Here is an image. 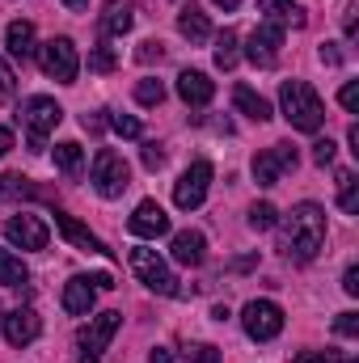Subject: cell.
<instances>
[{
	"label": "cell",
	"mask_w": 359,
	"mask_h": 363,
	"mask_svg": "<svg viewBox=\"0 0 359 363\" xmlns=\"http://www.w3.org/2000/svg\"><path fill=\"white\" fill-rule=\"evenodd\" d=\"M321 245H326V211L317 203L292 207V216L283 220V254L296 262H313Z\"/></svg>",
	"instance_id": "6da1fadb"
},
{
	"label": "cell",
	"mask_w": 359,
	"mask_h": 363,
	"mask_svg": "<svg viewBox=\"0 0 359 363\" xmlns=\"http://www.w3.org/2000/svg\"><path fill=\"white\" fill-rule=\"evenodd\" d=\"M279 101H283V118H287L296 131H321L326 106H321V97H317L313 85H304V81H283Z\"/></svg>",
	"instance_id": "7a4b0ae2"
},
{
	"label": "cell",
	"mask_w": 359,
	"mask_h": 363,
	"mask_svg": "<svg viewBox=\"0 0 359 363\" xmlns=\"http://www.w3.org/2000/svg\"><path fill=\"white\" fill-rule=\"evenodd\" d=\"M21 123H26V131H30V148L34 152H43L47 148V135L64 123V110H60V101L55 97H43V93H34V97H26L21 101V114H17Z\"/></svg>",
	"instance_id": "3957f363"
},
{
	"label": "cell",
	"mask_w": 359,
	"mask_h": 363,
	"mask_svg": "<svg viewBox=\"0 0 359 363\" xmlns=\"http://www.w3.org/2000/svg\"><path fill=\"white\" fill-rule=\"evenodd\" d=\"M131 271H136V279H140L148 291H157V296H182L178 279H174V271L165 267V258H161L157 250L136 245V250H131Z\"/></svg>",
	"instance_id": "277c9868"
},
{
	"label": "cell",
	"mask_w": 359,
	"mask_h": 363,
	"mask_svg": "<svg viewBox=\"0 0 359 363\" xmlns=\"http://www.w3.org/2000/svg\"><path fill=\"white\" fill-rule=\"evenodd\" d=\"M89 182H93V190H97L101 199H118V194L131 186V165H127L114 148H101V152L93 157Z\"/></svg>",
	"instance_id": "5b68a950"
},
{
	"label": "cell",
	"mask_w": 359,
	"mask_h": 363,
	"mask_svg": "<svg viewBox=\"0 0 359 363\" xmlns=\"http://www.w3.org/2000/svg\"><path fill=\"white\" fill-rule=\"evenodd\" d=\"M38 68L60 81V85H72L77 72H81V55H77V43L72 38H51L47 47H38Z\"/></svg>",
	"instance_id": "8992f818"
},
{
	"label": "cell",
	"mask_w": 359,
	"mask_h": 363,
	"mask_svg": "<svg viewBox=\"0 0 359 363\" xmlns=\"http://www.w3.org/2000/svg\"><path fill=\"white\" fill-rule=\"evenodd\" d=\"M118 325H123V313H97V317H89V325L77 334L81 363H97L101 359V351L110 347V338L118 334Z\"/></svg>",
	"instance_id": "52a82bcc"
},
{
	"label": "cell",
	"mask_w": 359,
	"mask_h": 363,
	"mask_svg": "<svg viewBox=\"0 0 359 363\" xmlns=\"http://www.w3.org/2000/svg\"><path fill=\"white\" fill-rule=\"evenodd\" d=\"M241 325H245V334H250L254 342H270V338H279V330H283V308H279L275 300H250L245 313H241Z\"/></svg>",
	"instance_id": "ba28073f"
},
{
	"label": "cell",
	"mask_w": 359,
	"mask_h": 363,
	"mask_svg": "<svg viewBox=\"0 0 359 363\" xmlns=\"http://www.w3.org/2000/svg\"><path fill=\"white\" fill-rule=\"evenodd\" d=\"M207 186H211V161H194L178 182H174V203L182 211H194L203 199H207Z\"/></svg>",
	"instance_id": "9c48e42d"
},
{
	"label": "cell",
	"mask_w": 359,
	"mask_h": 363,
	"mask_svg": "<svg viewBox=\"0 0 359 363\" xmlns=\"http://www.w3.org/2000/svg\"><path fill=\"white\" fill-rule=\"evenodd\" d=\"M4 237L17 245V250H47V241H51V228H47V220L43 216H13L9 224H4Z\"/></svg>",
	"instance_id": "30bf717a"
},
{
	"label": "cell",
	"mask_w": 359,
	"mask_h": 363,
	"mask_svg": "<svg viewBox=\"0 0 359 363\" xmlns=\"http://www.w3.org/2000/svg\"><path fill=\"white\" fill-rule=\"evenodd\" d=\"M296 148L292 144H275V148H267V152H258L254 157V178H258V186H279V178L287 174V169H296Z\"/></svg>",
	"instance_id": "8fae6325"
},
{
	"label": "cell",
	"mask_w": 359,
	"mask_h": 363,
	"mask_svg": "<svg viewBox=\"0 0 359 363\" xmlns=\"http://www.w3.org/2000/svg\"><path fill=\"white\" fill-rule=\"evenodd\" d=\"M279 47H283V26H275V21H258V26H254V34H250L245 55H250V64L270 68V64L279 60Z\"/></svg>",
	"instance_id": "7c38bea8"
},
{
	"label": "cell",
	"mask_w": 359,
	"mask_h": 363,
	"mask_svg": "<svg viewBox=\"0 0 359 363\" xmlns=\"http://www.w3.org/2000/svg\"><path fill=\"white\" fill-rule=\"evenodd\" d=\"M127 228L136 233V237H165L170 233V216H165V207L161 203H153V199H144L136 211H131V220H127Z\"/></svg>",
	"instance_id": "4fadbf2b"
},
{
	"label": "cell",
	"mask_w": 359,
	"mask_h": 363,
	"mask_svg": "<svg viewBox=\"0 0 359 363\" xmlns=\"http://www.w3.org/2000/svg\"><path fill=\"white\" fill-rule=\"evenodd\" d=\"M0 321H4V338H9V347H30V342L38 338V330H43V321H38L34 308H13V313L0 317Z\"/></svg>",
	"instance_id": "5bb4252c"
},
{
	"label": "cell",
	"mask_w": 359,
	"mask_h": 363,
	"mask_svg": "<svg viewBox=\"0 0 359 363\" xmlns=\"http://www.w3.org/2000/svg\"><path fill=\"white\" fill-rule=\"evenodd\" d=\"M211 93H216V81H211L207 72H190V68H186L178 77V97L186 106H207Z\"/></svg>",
	"instance_id": "9a60e30c"
},
{
	"label": "cell",
	"mask_w": 359,
	"mask_h": 363,
	"mask_svg": "<svg viewBox=\"0 0 359 363\" xmlns=\"http://www.w3.org/2000/svg\"><path fill=\"white\" fill-rule=\"evenodd\" d=\"M55 228H60L77 250H85V254H110V250L101 245V237H93L89 228H85L81 220H72V216H55Z\"/></svg>",
	"instance_id": "2e32d148"
},
{
	"label": "cell",
	"mask_w": 359,
	"mask_h": 363,
	"mask_svg": "<svg viewBox=\"0 0 359 363\" xmlns=\"http://www.w3.org/2000/svg\"><path fill=\"white\" fill-rule=\"evenodd\" d=\"M93 296H97V287H93L85 274L68 279V287H64V313H72V317H85V313L93 308Z\"/></svg>",
	"instance_id": "e0dca14e"
},
{
	"label": "cell",
	"mask_w": 359,
	"mask_h": 363,
	"mask_svg": "<svg viewBox=\"0 0 359 363\" xmlns=\"http://www.w3.org/2000/svg\"><path fill=\"white\" fill-rule=\"evenodd\" d=\"M203 250H207L203 233H194V228L174 233V262H178V267H199V262H203Z\"/></svg>",
	"instance_id": "ac0fdd59"
},
{
	"label": "cell",
	"mask_w": 359,
	"mask_h": 363,
	"mask_svg": "<svg viewBox=\"0 0 359 363\" xmlns=\"http://www.w3.org/2000/svg\"><path fill=\"white\" fill-rule=\"evenodd\" d=\"M136 26V4L131 0H110L101 13V34H127Z\"/></svg>",
	"instance_id": "d6986e66"
},
{
	"label": "cell",
	"mask_w": 359,
	"mask_h": 363,
	"mask_svg": "<svg viewBox=\"0 0 359 363\" xmlns=\"http://www.w3.org/2000/svg\"><path fill=\"white\" fill-rule=\"evenodd\" d=\"M178 30H182V38H190V43H207L211 38V21H207V13L199 4H186L178 13Z\"/></svg>",
	"instance_id": "ffe728a7"
},
{
	"label": "cell",
	"mask_w": 359,
	"mask_h": 363,
	"mask_svg": "<svg viewBox=\"0 0 359 363\" xmlns=\"http://www.w3.org/2000/svg\"><path fill=\"white\" fill-rule=\"evenodd\" d=\"M4 43H9V55L13 60H30L34 55V26L30 21H9Z\"/></svg>",
	"instance_id": "44dd1931"
},
{
	"label": "cell",
	"mask_w": 359,
	"mask_h": 363,
	"mask_svg": "<svg viewBox=\"0 0 359 363\" xmlns=\"http://www.w3.org/2000/svg\"><path fill=\"white\" fill-rule=\"evenodd\" d=\"M233 106H237L245 118H254V123H267L270 118V101L267 97H258L250 85H237V89H233Z\"/></svg>",
	"instance_id": "7402d4cb"
},
{
	"label": "cell",
	"mask_w": 359,
	"mask_h": 363,
	"mask_svg": "<svg viewBox=\"0 0 359 363\" xmlns=\"http://www.w3.org/2000/svg\"><path fill=\"white\" fill-rule=\"evenodd\" d=\"M258 9L267 13V21H275V26H304V9L296 0H258Z\"/></svg>",
	"instance_id": "603a6c76"
},
{
	"label": "cell",
	"mask_w": 359,
	"mask_h": 363,
	"mask_svg": "<svg viewBox=\"0 0 359 363\" xmlns=\"http://www.w3.org/2000/svg\"><path fill=\"white\" fill-rule=\"evenodd\" d=\"M55 169H60L64 178H81V169H85V148H81L77 140L55 144Z\"/></svg>",
	"instance_id": "cb8c5ba5"
},
{
	"label": "cell",
	"mask_w": 359,
	"mask_h": 363,
	"mask_svg": "<svg viewBox=\"0 0 359 363\" xmlns=\"http://www.w3.org/2000/svg\"><path fill=\"white\" fill-rule=\"evenodd\" d=\"M338 207H343L347 216H355V211H359V182H355L351 169H343V174H338Z\"/></svg>",
	"instance_id": "d4e9b609"
},
{
	"label": "cell",
	"mask_w": 359,
	"mask_h": 363,
	"mask_svg": "<svg viewBox=\"0 0 359 363\" xmlns=\"http://www.w3.org/2000/svg\"><path fill=\"white\" fill-rule=\"evenodd\" d=\"M26 279H30V274H26V262L13 258L9 250H0V283H4V287H21Z\"/></svg>",
	"instance_id": "484cf974"
},
{
	"label": "cell",
	"mask_w": 359,
	"mask_h": 363,
	"mask_svg": "<svg viewBox=\"0 0 359 363\" xmlns=\"http://www.w3.org/2000/svg\"><path fill=\"white\" fill-rule=\"evenodd\" d=\"M216 68H237V34L233 30H224V34H216Z\"/></svg>",
	"instance_id": "4316f807"
},
{
	"label": "cell",
	"mask_w": 359,
	"mask_h": 363,
	"mask_svg": "<svg viewBox=\"0 0 359 363\" xmlns=\"http://www.w3.org/2000/svg\"><path fill=\"white\" fill-rule=\"evenodd\" d=\"M136 101H140V106H161V101H165V85H161L157 77L140 81V85H136Z\"/></svg>",
	"instance_id": "83f0119b"
},
{
	"label": "cell",
	"mask_w": 359,
	"mask_h": 363,
	"mask_svg": "<svg viewBox=\"0 0 359 363\" xmlns=\"http://www.w3.org/2000/svg\"><path fill=\"white\" fill-rule=\"evenodd\" d=\"M275 224H279V211H275L270 203H254V207H250V228L267 233V228H275Z\"/></svg>",
	"instance_id": "f1b7e54d"
},
{
	"label": "cell",
	"mask_w": 359,
	"mask_h": 363,
	"mask_svg": "<svg viewBox=\"0 0 359 363\" xmlns=\"http://www.w3.org/2000/svg\"><path fill=\"white\" fill-rule=\"evenodd\" d=\"M110 127H114V135H123V140H140V118H131V114H114Z\"/></svg>",
	"instance_id": "f546056e"
},
{
	"label": "cell",
	"mask_w": 359,
	"mask_h": 363,
	"mask_svg": "<svg viewBox=\"0 0 359 363\" xmlns=\"http://www.w3.org/2000/svg\"><path fill=\"white\" fill-rule=\"evenodd\" d=\"M114 64H118V60H114L110 47H93L89 51V68L93 72H114Z\"/></svg>",
	"instance_id": "4dcf8cb0"
},
{
	"label": "cell",
	"mask_w": 359,
	"mask_h": 363,
	"mask_svg": "<svg viewBox=\"0 0 359 363\" xmlns=\"http://www.w3.org/2000/svg\"><path fill=\"white\" fill-rule=\"evenodd\" d=\"M334 334H338V338H355V334H359V313H338Z\"/></svg>",
	"instance_id": "1f68e13d"
},
{
	"label": "cell",
	"mask_w": 359,
	"mask_h": 363,
	"mask_svg": "<svg viewBox=\"0 0 359 363\" xmlns=\"http://www.w3.org/2000/svg\"><path fill=\"white\" fill-rule=\"evenodd\" d=\"M334 152H338V148H334V140H317V144H313V161H317L321 169H326V165H334Z\"/></svg>",
	"instance_id": "d6a6232c"
},
{
	"label": "cell",
	"mask_w": 359,
	"mask_h": 363,
	"mask_svg": "<svg viewBox=\"0 0 359 363\" xmlns=\"http://www.w3.org/2000/svg\"><path fill=\"white\" fill-rule=\"evenodd\" d=\"M13 93H17V77H13V68L0 60V101H9Z\"/></svg>",
	"instance_id": "836d02e7"
},
{
	"label": "cell",
	"mask_w": 359,
	"mask_h": 363,
	"mask_svg": "<svg viewBox=\"0 0 359 363\" xmlns=\"http://www.w3.org/2000/svg\"><path fill=\"white\" fill-rule=\"evenodd\" d=\"M338 101H343V110H351V114H355V110H359V81H347L343 93H338Z\"/></svg>",
	"instance_id": "e575fe53"
},
{
	"label": "cell",
	"mask_w": 359,
	"mask_h": 363,
	"mask_svg": "<svg viewBox=\"0 0 359 363\" xmlns=\"http://www.w3.org/2000/svg\"><path fill=\"white\" fill-rule=\"evenodd\" d=\"M140 157H144V169H161V165H165V152H161L157 144H144Z\"/></svg>",
	"instance_id": "d590c367"
},
{
	"label": "cell",
	"mask_w": 359,
	"mask_h": 363,
	"mask_svg": "<svg viewBox=\"0 0 359 363\" xmlns=\"http://www.w3.org/2000/svg\"><path fill=\"white\" fill-rule=\"evenodd\" d=\"M190 359L194 363H220V351L207 347V342H199V347H190Z\"/></svg>",
	"instance_id": "8d00e7d4"
},
{
	"label": "cell",
	"mask_w": 359,
	"mask_h": 363,
	"mask_svg": "<svg viewBox=\"0 0 359 363\" xmlns=\"http://www.w3.org/2000/svg\"><path fill=\"white\" fill-rule=\"evenodd\" d=\"M165 51H161V43H140V51H136V60L140 64H153V60H161Z\"/></svg>",
	"instance_id": "74e56055"
},
{
	"label": "cell",
	"mask_w": 359,
	"mask_h": 363,
	"mask_svg": "<svg viewBox=\"0 0 359 363\" xmlns=\"http://www.w3.org/2000/svg\"><path fill=\"white\" fill-rule=\"evenodd\" d=\"M343 291H347V296H359V267H347V274H343Z\"/></svg>",
	"instance_id": "f35d334b"
},
{
	"label": "cell",
	"mask_w": 359,
	"mask_h": 363,
	"mask_svg": "<svg viewBox=\"0 0 359 363\" xmlns=\"http://www.w3.org/2000/svg\"><path fill=\"white\" fill-rule=\"evenodd\" d=\"M292 363H330V355H326V351H300Z\"/></svg>",
	"instance_id": "ab89813d"
},
{
	"label": "cell",
	"mask_w": 359,
	"mask_h": 363,
	"mask_svg": "<svg viewBox=\"0 0 359 363\" xmlns=\"http://www.w3.org/2000/svg\"><path fill=\"white\" fill-rule=\"evenodd\" d=\"M321 60H326V64H338V60H343V51H338L334 43H326V47H321Z\"/></svg>",
	"instance_id": "60d3db41"
},
{
	"label": "cell",
	"mask_w": 359,
	"mask_h": 363,
	"mask_svg": "<svg viewBox=\"0 0 359 363\" xmlns=\"http://www.w3.org/2000/svg\"><path fill=\"white\" fill-rule=\"evenodd\" d=\"M148 363H174V351H165V347H157V351L148 355Z\"/></svg>",
	"instance_id": "b9f144b4"
},
{
	"label": "cell",
	"mask_w": 359,
	"mask_h": 363,
	"mask_svg": "<svg viewBox=\"0 0 359 363\" xmlns=\"http://www.w3.org/2000/svg\"><path fill=\"white\" fill-rule=\"evenodd\" d=\"M9 148H13V131H9V127H0V157H4Z\"/></svg>",
	"instance_id": "7bdbcfd3"
},
{
	"label": "cell",
	"mask_w": 359,
	"mask_h": 363,
	"mask_svg": "<svg viewBox=\"0 0 359 363\" xmlns=\"http://www.w3.org/2000/svg\"><path fill=\"white\" fill-rule=\"evenodd\" d=\"M89 283H93V287H114V279H110V274H93Z\"/></svg>",
	"instance_id": "ee69618b"
},
{
	"label": "cell",
	"mask_w": 359,
	"mask_h": 363,
	"mask_svg": "<svg viewBox=\"0 0 359 363\" xmlns=\"http://www.w3.org/2000/svg\"><path fill=\"white\" fill-rule=\"evenodd\" d=\"M68 9H89V0H64Z\"/></svg>",
	"instance_id": "f6af8a7d"
},
{
	"label": "cell",
	"mask_w": 359,
	"mask_h": 363,
	"mask_svg": "<svg viewBox=\"0 0 359 363\" xmlns=\"http://www.w3.org/2000/svg\"><path fill=\"white\" fill-rule=\"evenodd\" d=\"M211 4H220V9H237L241 0H211Z\"/></svg>",
	"instance_id": "bcb514c9"
}]
</instances>
